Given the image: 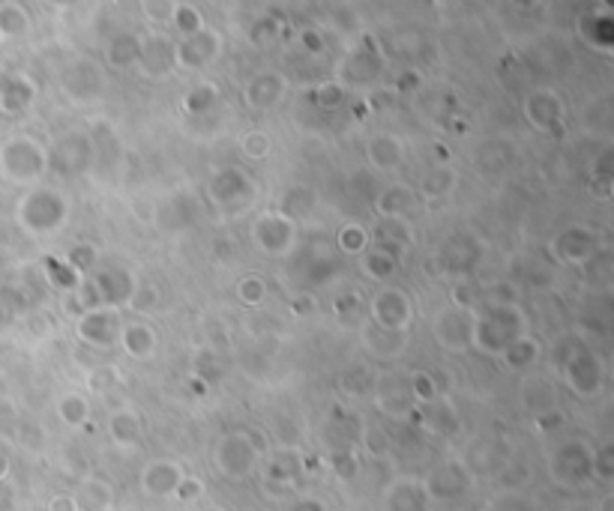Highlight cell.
I'll list each match as a JSON object with an SVG mask.
<instances>
[{"label": "cell", "instance_id": "obj_1", "mask_svg": "<svg viewBox=\"0 0 614 511\" xmlns=\"http://www.w3.org/2000/svg\"><path fill=\"white\" fill-rule=\"evenodd\" d=\"M519 338H521V315L513 305L510 308L489 305V311L473 320V329H471V344H477L486 353H504Z\"/></svg>", "mask_w": 614, "mask_h": 511}, {"label": "cell", "instance_id": "obj_2", "mask_svg": "<svg viewBox=\"0 0 614 511\" xmlns=\"http://www.w3.org/2000/svg\"><path fill=\"white\" fill-rule=\"evenodd\" d=\"M21 219H24V225L34 228L36 234H52V230L61 228V221L67 219V201L54 192H36L24 201Z\"/></svg>", "mask_w": 614, "mask_h": 511}, {"label": "cell", "instance_id": "obj_3", "mask_svg": "<svg viewBox=\"0 0 614 511\" xmlns=\"http://www.w3.org/2000/svg\"><path fill=\"white\" fill-rule=\"evenodd\" d=\"M372 320L387 332H405L411 323V302L402 291H381L372 299Z\"/></svg>", "mask_w": 614, "mask_h": 511}, {"label": "cell", "instance_id": "obj_4", "mask_svg": "<svg viewBox=\"0 0 614 511\" xmlns=\"http://www.w3.org/2000/svg\"><path fill=\"white\" fill-rule=\"evenodd\" d=\"M90 159H93V147H90V138L87 135H78V132H72V135H67L61 144L54 147L52 168L57 171V174H78V171L87 168Z\"/></svg>", "mask_w": 614, "mask_h": 511}, {"label": "cell", "instance_id": "obj_5", "mask_svg": "<svg viewBox=\"0 0 614 511\" xmlns=\"http://www.w3.org/2000/svg\"><path fill=\"white\" fill-rule=\"evenodd\" d=\"M78 335H81V341L93 344V347H111L120 338V317L114 315L111 308L87 311V315L78 320Z\"/></svg>", "mask_w": 614, "mask_h": 511}, {"label": "cell", "instance_id": "obj_6", "mask_svg": "<svg viewBox=\"0 0 614 511\" xmlns=\"http://www.w3.org/2000/svg\"><path fill=\"white\" fill-rule=\"evenodd\" d=\"M219 52V36L213 30H198L192 36H186L183 43L174 48V60L183 66V69H201L204 63L213 60Z\"/></svg>", "mask_w": 614, "mask_h": 511}, {"label": "cell", "instance_id": "obj_7", "mask_svg": "<svg viewBox=\"0 0 614 511\" xmlns=\"http://www.w3.org/2000/svg\"><path fill=\"white\" fill-rule=\"evenodd\" d=\"M96 287V293H100V302L102 308L105 305H120V302H129L135 293V282L133 275H129L126 269L120 267H105L96 272V278H90Z\"/></svg>", "mask_w": 614, "mask_h": 511}, {"label": "cell", "instance_id": "obj_8", "mask_svg": "<svg viewBox=\"0 0 614 511\" xmlns=\"http://www.w3.org/2000/svg\"><path fill=\"white\" fill-rule=\"evenodd\" d=\"M563 371H567V380L578 395H596V392H600L602 365H600V359H596L594 353H576V356L563 365Z\"/></svg>", "mask_w": 614, "mask_h": 511}, {"label": "cell", "instance_id": "obj_9", "mask_svg": "<svg viewBox=\"0 0 614 511\" xmlns=\"http://www.w3.org/2000/svg\"><path fill=\"white\" fill-rule=\"evenodd\" d=\"M552 249L561 260H570V263H587L591 258H596V243H594V234L587 228L561 230V234L554 236Z\"/></svg>", "mask_w": 614, "mask_h": 511}, {"label": "cell", "instance_id": "obj_10", "mask_svg": "<svg viewBox=\"0 0 614 511\" xmlns=\"http://www.w3.org/2000/svg\"><path fill=\"white\" fill-rule=\"evenodd\" d=\"M471 329H473V320H471L468 311L453 308V311H444V315L438 317L435 335L447 350L462 353L465 347H471Z\"/></svg>", "mask_w": 614, "mask_h": 511}, {"label": "cell", "instance_id": "obj_11", "mask_svg": "<svg viewBox=\"0 0 614 511\" xmlns=\"http://www.w3.org/2000/svg\"><path fill=\"white\" fill-rule=\"evenodd\" d=\"M216 460L219 467H222L225 475H231V479H240L252 469V460H255V449L249 446V440L246 436H225L222 446L216 451Z\"/></svg>", "mask_w": 614, "mask_h": 511}, {"label": "cell", "instance_id": "obj_12", "mask_svg": "<svg viewBox=\"0 0 614 511\" xmlns=\"http://www.w3.org/2000/svg\"><path fill=\"white\" fill-rule=\"evenodd\" d=\"M255 243L261 245V252H267V254H285L294 243L291 221L282 219L279 212H276V216H264L255 225Z\"/></svg>", "mask_w": 614, "mask_h": 511}, {"label": "cell", "instance_id": "obj_13", "mask_svg": "<svg viewBox=\"0 0 614 511\" xmlns=\"http://www.w3.org/2000/svg\"><path fill=\"white\" fill-rule=\"evenodd\" d=\"M528 117L537 129L554 132L563 120V105L554 93H534L528 99Z\"/></svg>", "mask_w": 614, "mask_h": 511}, {"label": "cell", "instance_id": "obj_14", "mask_svg": "<svg viewBox=\"0 0 614 511\" xmlns=\"http://www.w3.org/2000/svg\"><path fill=\"white\" fill-rule=\"evenodd\" d=\"M282 90H285V81L279 76H273V72H264V76H255L249 81V87H246V102H249L252 108H273L282 99Z\"/></svg>", "mask_w": 614, "mask_h": 511}, {"label": "cell", "instance_id": "obj_15", "mask_svg": "<svg viewBox=\"0 0 614 511\" xmlns=\"http://www.w3.org/2000/svg\"><path fill=\"white\" fill-rule=\"evenodd\" d=\"M210 192L219 204H237L240 197L249 195V183H246V177L237 168H228L222 174L213 177Z\"/></svg>", "mask_w": 614, "mask_h": 511}, {"label": "cell", "instance_id": "obj_16", "mask_svg": "<svg viewBox=\"0 0 614 511\" xmlns=\"http://www.w3.org/2000/svg\"><path fill=\"white\" fill-rule=\"evenodd\" d=\"M368 162L381 171H392L402 164V144L392 135H378L368 141Z\"/></svg>", "mask_w": 614, "mask_h": 511}, {"label": "cell", "instance_id": "obj_17", "mask_svg": "<svg viewBox=\"0 0 614 511\" xmlns=\"http://www.w3.org/2000/svg\"><path fill=\"white\" fill-rule=\"evenodd\" d=\"M120 344H123V350H126L129 356L144 359V356H150V353L157 350V335H153L150 326L133 323V326L120 329Z\"/></svg>", "mask_w": 614, "mask_h": 511}, {"label": "cell", "instance_id": "obj_18", "mask_svg": "<svg viewBox=\"0 0 614 511\" xmlns=\"http://www.w3.org/2000/svg\"><path fill=\"white\" fill-rule=\"evenodd\" d=\"M180 482H183V473H180L177 464H168V460L150 464L144 473V488L150 493H171V491H177Z\"/></svg>", "mask_w": 614, "mask_h": 511}, {"label": "cell", "instance_id": "obj_19", "mask_svg": "<svg viewBox=\"0 0 614 511\" xmlns=\"http://www.w3.org/2000/svg\"><path fill=\"white\" fill-rule=\"evenodd\" d=\"M6 156H15V159H19V168L12 171L15 177H21V180H30V177H36L39 171H43V150H39V147H34L30 141H15V144H10V150H6Z\"/></svg>", "mask_w": 614, "mask_h": 511}, {"label": "cell", "instance_id": "obj_20", "mask_svg": "<svg viewBox=\"0 0 614 511\" xmlns=\"http://www.w3.org/2000/svg\"><path fill=\"white\" fill-rule=\"evenodd\" d=\"M423 425L429 427L432 434H453L456 427H458L456 413L447 407V401L423 403Z\"/></svg>", "mask_w": 614, "mask_h": 511}, {"label": "cell", "instance_id": "obj_21", "mask_svg": "<svg viewBox=\"0 0 614 511\" xmlns=\"http://www.w3.org/2000/svg\"><path fill=\"white\" fill-rule=\"evenodd\" d=\"M312 204H315V195L309 192V188L303 186H294L288 192L282 195V204H279V216L282 219H300V216H309L312 212Z\"/></svg>", "mask_w": 614, "mask_h": 511}, {"label": "cell", "instance_id": "obj_22", "mask_svg": "<svg viewBox=\"0 0 614 511\" xmlns=\"http://www.w3.org/2000/svg\"><path fill=\"white\" fill-rule=\"evenodd\" d=\"M581 33L587 36V43L602 48V52H609L611 48V39H614V24H611V15H591V19L581 21Z\"/></svg>", "mask_w": 614, "mask_h": 511}, {"label": "cell", "instance_id": "obj_23", "mask_svg": "<svg viewBox=\"0 0 614 511\" xmlns=\"http://www.w3.org/2000/svg\"><path fill=\"white\" fill-rule=\"evenodd\" d=\"M438 484H444V497H458V493L465 491V484H468V475H465V469L458 464H444L438 467V473L429 479V491L438 488Z\"/></svg>", "mask_w": 614, "mask_h": 511}, {"label": "cell", "instance_id": "obj_24", "mask_svg": "<svg viewBox=\"0 0 614 511\" xmlns=\"http://www.w3.org/2000/svg\"><path fill=\"white\" fill-rule=\"evenodd\" d=\"M378 72H381V60L372 52H357L345 66V76L351 81H357V84L360 81H375Z\"/></svg>", "mask_w": 614, "mask_h": 511}, {"label": "cell", "instance_id": "obj_25", "mask_svg": "<svg viewBox=\"0 0 614 511\" xmlns=\"http://www.w3.org/2000/svg\"><path fill=\"white\" fill-rule=\"evenodd\" d=\"M111 440L120 443V446H129V443L138 440V434H141V425H138V416L129 413V410H123V413H114L111 416Z\"/></svg>", "mask_w": 614, "mask_h": 511}, {"label": "cell", "instance_id": "obj_26", "mask_svg": "<svg viewBox=\"0 0 614 511\" xmlns=\"http://www.w3.org/2000/svg\"><path fill=\"white\" fill-rule=\"evenodd\" d=\"M411 201H414V197H411V192H408V188L392 186V188H387V192L378 197V212H381L384 219H399L408 207H411Z\"/></svg>", "mask_w": 614, "mask_h": 511}, {"label": "cell", "instance_id": "obj_27", "mask_svg": "<svg viewBox=\"0 0 614 511\" xmlns=\"http://www.w3.org/2000/svg\"><path fill=\"white\" fill-rule=\"evenodd\" d=\"M366 344L372 347L375 353H381V356H390V353H399V347L405 344V338L399 332H387V329L381 326H368L366 329Z\"/></svg>", "mask_w": 614, "mask_h": 511}, {"label": "cell", "instance_id": "obj_28", "mask_svg": "<svg viewBox=\"0 0 614 511\" xmlns=\"http://www.w3.org/2000/svg\"><path fill=\"white\" fill-rule=\"evenodd\" d=\"M138 57H141V43H138V36H117V39H111V45H109V60L114 66H129V63H135Z\"/></svg>", "mask_w": 614, "mask_h": 511}, {"label": "cell", "instance_id": "obj_29", "mask_svg": "<svg viewBox=\"0 0 614 511\" xmlns=\"http://www.w3.org/2000/svg\"><path fill=\"white\" fill-rule=\"evenodd\" d=\"M171 19H174L177 30L183 33V39H186V36H192V33L204 30V19H201V12L195 10L192 4H171Z\"/></svg>", "mask_w": 614, "mask_h": 511}, {"label": "cell", "instance_id": "obj_30", "mask_svg": "<svg viewBox=\"0 0 614 511\" xmlns=\"http://www.w3.org/2000/svg\"><path fill=\"white\" fill-rule=\"evenodd\" d=\"M45 269H48V278H52V284L61 287V291H76V287L81 284L78 272L72 269L67 260L48 258V260H45Z\"/></svg>", "mask_w": 614, "mask_h": 511}, {"label": "cell", "instance_id": "obj_31", "mask_svg": "<svg viewBox=\"0 0 614 511\" xmlns=\"http://www.w3.org/2000/svg\"><path fill=\"white\" fill-rule=\"evenodd\" d=\"M216 87L213 84H198V87H192L190 93H186L183 99V105H186V111L190 114H204V111H210L213 105H216Z\"/></svg>", "mask_w": 614, "mask_h": 511}, {"label": "cell", "instance_id": "obj_32", "mask_svg": "<svg viewBox=\"0 0 614 511\" xmlns=\"http://www.w3.org/2000/svg\"><path fill=\"white\" fill-rule=\"evenodd\" d=\"M537 344L534 341H528V338H519V341H513L510 347L504 350V359H506V365L510 368H528L530 362L537 359Z\"/></svg>", "mask_w": 614, "mask_h": 511}, {"label": "cell", "instance_id": "obj_33", "mask_svg": "<svg viewBox=\"0 0 614 511\" xmlns=\"http://www.w3.org/2000/svg\"><path fill=\"white\" fill-rule=\"evenodd\" d=\"M366 272L372 278H390L392 272H396V258H390V254L372 249L366 254Z\"/></svg>", "mask_w": 614, "mask_h": 511}, {"label": "cell", "instance_id": "obj_34", "mask_svg": "<svg viewBox=\"0 0 614 511\" xmlns=\"http://www.w3.org/2000/svg\"><path fill=\"white\" fill-rule=\"evenodd\" d=\"M366 245H368V236H366V230L360 225H345L339 230V249L342 252L357 254V252H363Z\"/></svg>", "mask_w": 614, "mask_h": 511}, {"label": "cell", "instance_id": "obj_35", "mask_svg": "<svg viewBox=\"0 0 614 511\" xmlns=\"http://www.w3.org/2000/svg\"><path fill=\"white\" fill-rule=\"evenodd\" d=\"M264 293H267V287H264V282H261V275H246L243 282L237 284V296H240V302H246V305L264 302Z\"/></svg>", "mask_w": 614, "mask_h": 511}, {"label": "cell", "instance_id": "obj_36", "mask_svg": "<svg viewBox=\"0 0 614 511\" xmlns=\"http://www.w3.org/2000/svg\"><path fill=\"white\" fill-rule=\"evenodd\" d=\"M61 416H63V422L81 425L87 419V401L81 398V395H67V398L61 401Z\"/></svg>", "mask_w": 614, "mask_h": 511}, {"label": "cell", "instance_id": "obj_37", "mask_svg": "<svg viewBox=\"0 0 614 511\" xmlns=\"http://www.w3.org/2000/svg\"><path fill=\"white\" fill-rule=\"evenodd\" d=\"M453 171H447V168H440V171H432L429 177L423 180V192L429 195V197H440V195H447L449 192V186H453Z\"/></svg>", "mask_w": 614, "mask_h": 511}, {"label": "cell", "instance_id": "obj_38", "mask_svg": "<svg viewBox=\"0 0 614 511\" xmlns=\"http://www.w3.org/2000/svg\"><path fill=\"white\" fill-rule=\"evenodd\" d=\"M67 263L81 275V272H87L96 263V249L93 245H72L67 254Z\"/></svg>", "mask_w": 614, "mask_h": 511}, {"label": "cell", "instance_id": "obj_39", "mask_svg": "<svg viewBox=\"0 0 614 511\" xmlns=\"http://www.w3.org/2000/svg\"><path fill=\"white\" fill-rule=\"evenodd\" d=\"M408 389H411V398L423 401V403H432V401L438 398L435 383H432V377H429V374H414V377H411V383H408Z\"/></svg>", "mask_w": 614, "mask_h": 511}, {"label": "cell", "instance_id": "obj_40", "mask_svg": "<svg viewBox=\"0 0 614 511\" xmlns=\"http://www.w3.org/2000/svg\"><path fill=\"white\" fill-rule=\"evenodd\" d=\"M195 365H198V377L204 383H213V380H219V377H222V362L216 359V353H213V350L201 353Z\"/></svg>", "mask_w": 614, "mask_h": 511}, {"label": "cell", "instance_id": "obj_41", "mask_svg": "<svg viewBox=\"0 0 614 511\" xmlns=\"http://www.w3.org/2000/svg\"><path fill=\"white\" fill-rule=\"evenodd\" d=\"M243 150L246 156H252V159H264L270 153V138L264 132H249V135L243 138Z\"/></svg>", "mask_w": 614, "mask_h": 511}, {"label": "cell", "instance_id": "obj_42", "mask_svg": "<svg viewBox=\"0 0 614 511\" xmlns=\"http://www.w3.org/2000/svg\"><path fill=\"white\" fill-rule=\"evenodd\" d=\"M330 464L335 473L342 475V479H348V475H354L357 473V458L351 455V449H339V451H333L330 455Z\"/></svg>", "mask_w": 614, "mask_h": 511}, {"label": "cell", "instance_id": "obj_43", "mask_svg": "<svg viewBox=\"0 0 614 511\" xmlns=\"http://www.w3.org/2000/svg\"><path fill=\"white\" fill-rule=\"evenodd\" d=\"M24 24H28V19H24V12L19 10V6H6V10H0V28H4L6 33H21Z\"/></svg>", "mask_w": 614, "mask_h": 511}, {"label": "cell", "instance_id": "obj_44", "mask_svg": "<svg viewBox=\"0 0 614 511\" xmlns=\"http://www.w3.org/2000/svg\"><path fill=\"white\" fill-rule=\"evenodd\" d=\"M315 99L321 105H327V108H333V105L342 102V84H321L315 90Z\"/></svg>", "mask_w": 614, "mask_h": 511}, {"label": "cell", "instance_id": "obj_45", "mask_svg": "<svg viewBox=\"0 0 614 511\" xmlns=\"http://www.w3.org/2000/svg\"><path fill=\"white\" fill-rule=\"evenodd\" d=\"M270 39H276V21L261 19L255 28H252V43H270Z\"/></svg>", "mask_w": 614, "mask_h": 511}, {"label": "cell", "instance_id": "obj_46", "mask_svg": "<svg viewBox=\"0 0 614 511\" xmlns=\"http://www.w3.org/2000/svg\"><path fill=\"white\" fill-rule=\"evenodd\" d=\"M563 422H567V416H563L558 407L548 410V413H543V416H537V427H539V431H554V427H561Z\"/></svg>", "mask_w": 614, "mask_h": 511}, {"label": "cell", "instance_id": "obj_47", "mask_svg": "<svg viewBox=\"0 0 614 511\" xmlns=\"http://www.w3.org/2000/svg\"><path fill=\"white\" fill-rule=\"evenodd\" d=\"M453 302H456V311H468L473 305V291L471 284H458L453 291Z\"/></svg>", "mask_w": 614, "mask_h": 511}, {"label": "cell", "instance_id": "obj_48", "mask_svg": "<svg viewBox=\"0 0 614 511\" xmlns=\"http://www.w3.org/2000/svg\"><path fill=\"white\" fill-rule=\"evenodd\" d=\"M357 305H360V296H357V293H342L339 299L333 302V311H335V315H339V317H345V315H348V308H351V311H357Z\"/></svg>", "mask_w": 614, "mask_h": 511}, {"label": "cell", "instance_id": "obj_49", "mask_svg": "<svg viewBox=\"0 0 614 511\" xmlns=\"http://www.w3.org/2000/svg\"><path fill=\"white\" fill-rule=\"evenodd\" d=\"M366 446H368V451H375V455H384V451H387V436H384V431H372V427H368Z\"/></svg>", "mask_w": 614, "mask_h": 511}, {"label": "cell", "instance_id": "obj_50", "mask_svg": "<svg viewBox=\"0 0 614 511\" xmlns=\"http://www.w3.org/2000/svg\"><path fill=\"white\" fill-rule=\"evenodd\" d=\"M345 386H348V389L351 392H366L368 389V386H372V380H368V377H366V371H354V374H348L345 377Z\"/></svg>", "mask_w": 614, "mask_h": 511}, {"label": "cell", "instance_id": "obj_51", "mask_svg": "<svg viewBox=\"0 0 614 511\" xmlns=\"http://www.w3.org/2000/svg\"><path fill=\"white\" fill-rule=\"evenodd\" d=\"M198 491H201V484L195 479H186V475H183V482L177 484V497L180 499H195V497H198Z\"/></svg>", "mask_w": 614, "mask_h": 511}, {"label": "cell", "instance_id": "obj_52", "mask_svg": "<svg viewBox=\"0 0 614 511\" xmlns=\"http://www.w3.org/2000/svg\"><path fill=\"white\" fill-rule=\"evenodd\" d=\"M594 469L602 479H611V449H602V455L594 458Z\"/></svg>", "mask_w": 614, "mask_h": 511}, {"label": "cell", "instance_id": "obj_53", "mask_svg": "<svg viewBox=\"0 0 614 511\" xmlns=\"http://www.w3.org/2000/svg\"><path fill=\"white\" fill-rule=\"evenodd\" d=\"M303 45L309 48V52H315V54H321L324 52V43H321V33L318 30H303Z\"/></svg>", "mask_w": 614, "mask_h": 511}, {"label": "cell", "instance_id": "obj_54", "mask_svg": "<svg viewBox=\"0 0 614 511\" xmlns=\"http://www.w3.org/2000/svg\"><path fill=\"white\" fill-rule=\"evenodd\" d=\"M52 511H78L76 499L72 497H54L52 499Z\"/></svg>", "mask_w": 614, "mask_h": 511}, {"label": "cell", "instance_id": "obj_55", "mask_svg": "<svg viewBox=\"0 0 614 511\" xmlns=\"http://www.w3.org/2000/svg\"><path fill=\"white\" fill-rule=\"evenodd\" d=\"M294 511H324V506L318 499H303V502L294 506Z\"/></svg>", "mask_w": 614, "mask_h": 511}, {"label": "cell", "instance_id": "obj_56", "mask_svg": "<svg viewBox=\"0 0 614 511\" xmlns=\"http://www.w3.org/2000/svg\"><path fill=\"white\" fill-rule=\"evenodd\" d=\"M315 305H312V296H297L294 299V311H312Z\"/></svg>", "mask_w": 614, "mask_h": 511}, {"label": "cell", "instance_id": "obj_57", "mask_svg": "<svg viewBox=\"0 0 614 511\" xmlns=\"http://www.w3.org/2000/svg\"><path fill=\"white\" fill-rule=\"evenodd\" d=\"M416 81H420V78H416L414 72H405V76L399 78V90H414V87H416Z\"/></svg>", "mask_w": 614, "mask_h": 511}, {"label": "cell", "instance_id": "obj_58", "mask_svg": "<svg viewBox=\"0 0 614 511\" xmlns=\"http://www.w3.org/2000/svg\"><path fill=\"white\" fill-rule=\"evenodd\" d=\"M207 511H222V508H207Z\"/></svg>", "mask_w": 614, "mask_h": 511}]
</instances>
